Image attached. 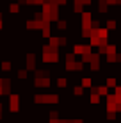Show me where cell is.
I'll use <instances>...</instances> for the list:
<instances>
[{
  "label": "cell",
  "instance_id": "obj_1",
  "mask_svg": "<svg viewBox=\"0 0 121 123\" xmlns=\"http://www.w3.org/2000/svg\"><path fill=\"white\" fill-rule=\"evenodd\" d=\"M82 86H84V87H89V86H91V79H84V80H82Z\"/></svg>",
  "mask_w": 121,
  "mask_h": 123
}]
</instances>
